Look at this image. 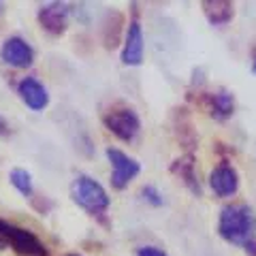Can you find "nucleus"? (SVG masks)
Listing matches in <instances>:
<instances>
[{"label": "nucleus", "instance_id": "nucleus-18", "mask_svg": "<svg viewBox=\"0 0 256 256\" xmlns=\"http://www.w3.org/2000/svg\"><path fill=\"white\" fill-rule=\"evenodd\" d=\"M66 256H82V254H66Z\"/></svg>", "mask_w": 256, "mask_h": 256}, {"label": "nucleus", "instance_id": "nucleus-7", "mask_svg": "<svg viewBox=\"0 0 256 256\" xmlns=\"http://www.w3.org/2000/svg\"><path fill=\"white\" fill-rule=\"evenodd\" d=\"M143 54H146V38H143L141 24H139V20H132L128 24V30H126L122 62L128 64V66H139L143 62Z\"/></svg>", "mask_w": 256, "mask_h": 256}, {"label": "nucleus", "instance_id": "nucleus-3", "mask_svg": "<svg viewBox=\"0 0 256 256\" xmlns=\"http://www.w3.org/2000/svg\"><path fill=\"white\" fill-rule=\"evenodd\" d=\"M0 235H2L6 246H11L22 256H50L45 244L26 228H20L15 224L0 220Z\"/></svg>", "mask_w": 256, "mask_h": 256}, {"label": "nucleus", "instance_id": "nucleus-12", "mask_svg": "<svg viewBox=\"0 0 256 256\" xmlns=\"http://www.w3.org/2000/svg\"><path fill=\"white\" fill-rule=\"evenodd\" d=\"M212 114L216 118H228L233 114V96L228 92H218L212 96Z\"/></svg>", "mask_w": 256, "mask_h": 256}, {"label": "nucleus", "instance_id": "nucleus-17", "mask_svg": "<svg viewBox=\"0 0 256 256\" xmlns=\"http://www.w3.org/2000/svg\"><path fill=\"white\" fill-rule=\"evenodd\" d=\"M252 73L256 75V60H254V64H252Z\"/></svg>", "mask_w": 256, "mask_h": 256}, {"label": "nucleus", "instance_id": "nucleus-10", "mask_svg": "<svg viewBox=\"0 0 256 256\" xmlns=\"http://www.w3.org/2000/svg\"><path fill=\"white\" fill-rule=\"evenodd\" d=\"M66 18H68V9H66V4H60V2L45 4V6H41V11H38V20H41L43 28L54 32V34L64 32V28H66Z\"/></svg>", "mask_w": 256, "mask_h": 256}, {"label": "nucleus", "instance_id": "nucleus-2", "mask_svg": "<svg viewBox=\"0 0 256 256\" xmlns=\"http://www.w3.org/2000/svg\"><path fill=\"white\" fill-rule=\"evenodd\" d=\"M73 201L82 207V210L90 214H102L109 210L111 198L107 190L100 186L96 180L88 178V175H77L73 182Z\"/></svg>", "mask_w": 256, "mask_h": 256}, {"label": "nucleus", "instance_id": "nucleus-13", "mask_svg": "<svg viewBox=\"0 0 256 256\" xmlns=\"http://www.w3.org/2000/svg\"><path fill=\"white\" fill-rule=\"evenodd\" d=\"M11 184L22 192L24 196L32 194V175L26 169H13L11 171Z\"/></svg>", "mask_w": 256, "mask_h": 256}, {"label": "nucleus", "instance_id": "nucleus-4", "mask_svg": "<svg viewBox=\"0 0 256 256\" xmlns=\"http://www.w3.org/2000/svg\"><path fill=\"white\" fill-rule=\"evenodd\" d=\"M107 158L111 162V184H114V188H118V190L126 188L141 171V164L132 156H128L126 152H122V150L109 148L107 150Z\"/></svg>", "mask_w": 256, "mask_h": 256}, {"label": "nucleus", "instance_id": "nucleus-16", "mask_svg": "<svg viewBox=\"0 0 256 256\" xmlns=\"http://www.w3.org/2000/svg\"><path fill=\"white\" fill-rule=\"evenodd\" d=\"M11 132V126H9V122L0 116V137H6V134Z\"/></svg>", "mask_w": 256, "mask_h": 256}, {"label": "nucleus", "instance_id": "nucleus-6", "mask_svg": "<svg viewBox=\"0 0 256 256\" xmlns=\"http://www.w3.org/2000/svg\"><path fill=\"white\" fill-rule=\"evenodd\" d=\"M210 188L216 196L230 198L239 190V173L230 162H220L210 175Z\"/></svg>", "mask_w": 256, "mask_h": 256}, {"label": "nucleus", "instance_id": "nucleus-8", "mask_svg": "<svg viewBox=\"0 0 256 256\" xmlns=\"http://www.w3.org/2000/svg\"><path fill=\"white\" fill-rule=\"evenodd\" d=\"M0 56L6 64H11L15 68H26L34 60V52L32 47L20 36H11L2 43V50H0Z\"/></svg>", "mask_w": 256, "mask_h": 256}, {"label": "nucleus", "instance_id": "nucleus-11", "mask_svg": "<svg viewBox=\"0 0 256 256\" xmlns=\"http://www.w3.org/2000/svg\"><path fill=\"white\" fill-rule=\"evenodd\" d=\"M205 15L214 26H222L233 18V2H203Z\"/></svg>", "mask_w": 256, "mask_h": 256}, {"label": "nucleus", "instance_id": "nucleus-15", "mask_svg": "<svg viewBox=\"0 0 256 256\" xmlns=\"http://www.w3.org/2000/svg\"><path fill=\"white\" fill-rule=\"evenodd\" d=\"M137 256H169L164 250H160L156 246H143L137 250Z\"/></svg>", "mask_w": 256, "mask_h": 256}, {"label": "nucleus", "instance_id": "nucleus-1", "mask_svg": "<svg viewBox=\"0 0 256 256\" xmlns=\"http://www.w3.org/2000/svg\"><path fill=\"white\" fill-rule=\"evenodd\" d=\"M218 233L224 242L242 246L256 256V218L248 205H226L220 210Z\"/></svg>", "mask_w": 256, "mask_h": 256}, {"label": "nucleus", "instance_id": "nucleus-19", "mask_svg": "<svg viewBox=\"0 0 256 256\" xmlns=\"http://www.w3.org/2000/svg\"><path fill=\"white\" fill-rule=\"evenodd\" d=\"M0 6H2V4H0Z\"/></svg>", "mask_w": 256, "mask_h": 256}, {"label": "nucleus", "instance_id": "nucleus-14", "mask_svg": "<svg viewBox=\"0 0 256 256\" xmlns=\"http://www.w3.org/2000/svg\"><path fill=\"white\" fill-rule=\"evenodd\" d=\"M143 198H146V201H150L152 205H162L164 201H162V194H160V192L154 188V186H146L143 188Z\"/></svg>", "mask_w": 256, "mask_h": 256}, {"label": "nucleus", "instance_id": "nucleus-5", "mask_svg": "<svg viewBox=\"0 0 256 256\" xmlns=\"http://www.w3.org/2000/svg\"><path fill=\"white\" fill-rule=\"evenodd\" d=\"M105 126L122 141H134L141 130V120L132 109H114L105 116Z\"/></svg>", "mask_w": 256, "mask_h": 256}, {"label": "nucleus", "instance_id": "nucleus-9", "mask_svg": "<svg viewBox=\"0 0 256 256\" xmlns=\"http://www.w3.org/2000/svg\"><path fill=\"white\" fill-rule=\"evenodd\" d=\"M18 94L32 111H43L47 105H50L47 88L34 77H24L18 86Z\"/></svg>", "mask_w": 256, "mask_h": 256}]
</instances>
